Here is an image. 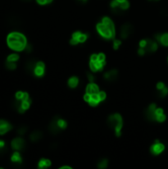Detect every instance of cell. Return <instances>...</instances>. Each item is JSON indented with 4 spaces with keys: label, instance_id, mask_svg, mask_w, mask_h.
Listing matches in <instances>:
<instances>
[{
    "label": "cell",
    "instance_id": "cell-1",
    "mask_svg": "<svg viewBox=\"0 0 168 169\" xmlns=\"http://www.w3.org/2000/svg\"><path fill=\"white\" fill-rule=\"evenodd\" d=\"M96 29L98 34L105 40H112L116 35L115 25L109 17L102 18V21L97 24Z\"/></svg>",
    "mask_w": 168,
    "mask_h": 169
},
{
    "label": "cell",
    "instance_id": "cell-2",
    "mask_svg": "<svg viewBox=\"0 0 168 169\" xmlns=\"http://www.w3.org/2000/svg\"><path fill=\"white\" fill-rule=\"evenodd\" d=\"M7 45L15 52H22L26 48L28 42H27V38L22 33L12 32L7 36Z\"/></svg>",
    "mask_w": 168,
    "mask_h": 169
},
{
    "label": "cell",
    "instance_id": "cell-3",
    "mask_svg": "<svg viewBox=\"0 0 168 169\" xmlns=\"http://www.w3.org/2000/svg\"><path fill=\"white\" fill-rule=\"evenodd\" d=\"M106 64V56L104 53H94L90 57L89 66L92 72H99Z\"/></svg>",
    "mask_w": 168,
    "mask_h": 169
},
{
    "label": "cell",
    "instance_id": "cell-4",
    "mask_svg": "<svg viewBox=\"0 0 168 169\" xmlns=\"http://www.w3.org/2000/svg\"><path fill=\"white\" fill-rule=\"evenodd\" d=\"M108 125L115 130V134L118 138L121 137L122 129H123V118L120 114H113L108 118Z\"/></svg>",
    "mask_w": 168,
    "mask_h": 169
},
{
    "label": "cell",
    "instance_id": "cell-5",
    "mask_svg": "<svg viewBox=\"0 0 168 169\" xmlns=\"http://www.w3.org/2000/svg\"><path fill=\"white\" fill-rule=\"evenodd\" d=\"M106 97H107V94L104 91H99V92H97V93H93V94L85 93L84 101L87 102L90 106L95 107L102 101H104L106 99Z\"/></svg>",
    "mask_w": 168,
    "mask_h": 169
},
{
    "label": "cell",
    "instance_id": "cell-6",
    "mask_svg": "<svg viewBox=\"0 0 168 169\" xmlns=\"http://www.w3.org/2000/svg\"><path fill=\"white\" fill-rule=\"evenodd\" d=\"M31 103H32V101H31L30 95H29V93H27L25 95V97L22 98V99H15L13 105H14V108L19 113L23 114L30 108Z\"/></svg>",
    "mask_w": 168,
    "mask_h": 169
},
{
    "label": "cell",
    "instance_id": "cell-7",
    "mask_svg": "<svg viewBox=\"0 0 168 169\" xmlns=\"http://www.w3.org/2000/svg\"><path fill=\"white\" fill-rule=\"evenodd\" d=\"M139 48H143L146 53H154L158 48V42L156 40L144 39L139 42Z\"/></svg>",
    "mask_w": 168,
    "mask_h": 169
},
{
    "label": "cell",
    "instance_id": "cell-8",
    "mask_svg": "<svg viewBox=\"0 0 168 169\" xmlns=\"http://www.w3.org/2000/svg\"><path fill=\"white\" fill-rule=\"evenodd\" d=\"M129 7V3L128 0H112L111 2V8L115 14H120L122 11L128 10Z\"/></svg>",
    "mask_w": 168,
    "mask_h": 169
},
{
    "label": "cell",
    "instance_id": "cell-9",
    "mask_svg": "<svg viewBox=\"0 0 168 169\" xmlns=\"http://www.w3.org/2000/svg\"><path fill=\"white\" fill-rule=\"evenodd\" d=\"M87 39H88V34L82 33L80 31H76V32H74L71 36V39H70V45L76 46V45H78V43H85Z\"/></svg>",
    "mask_w": 168,
    "mask_h": 169
},
{
    "label": "cell",
    "instance_id": "cell-10",
    "mask_svg": "<svg viewBox=\"0 0 168 169\" xmlns=\"http://www.w3.org/2000/svg\"><path fill=\"white\" fill-rule=\"evenodd\" d=\"M165 149V145L160 143L159 140H155V143L151 145V148H150V152H151V154H153V155H159L160 153H162V152L164 151Z\"/></svg>",
    "mask_w": 168,
    "mask_h": 169
},
{
    "label": "cell",
    "instance_id": "cell-11",
    "mask_svg": "<svg viewBox=\"0 0 168 169\" xmlns=\"http://www.w3.org/2000/svg\"><path fill=\"white\" fill-rule=\"evenodd\" d=\"M11 145H12V148L15 149V150H23L25 148V146H26V143H25V140L23 138H15L12 141H11Z\"/></svg>",
    "mask_w": 168,
    "mask_h": 169
},
{
    "label": "cell",
    "instance_id": "cell-12",
    "mask_svg": "<svg viewBox=\"0 0 168 169\" xmlns=\"http://www.w3.org/2000/svg\"><path fill=\"white\" fill-rule=\"evenodd\" d=\"M45 70H46V65L43 62H37L33 74L36 76V77H42L43 75L45 74Z\"/></svg>",
    "mask_w": 168,
    "mask_h": 169
},
{
    "label": "cell",
    "instance_id": "cell-13",
    "mask_svg": "<svg viewBox=\"0 0 168 169\" xmlns=\"http://www.w3.org/2000/svg\"><path fill=\"white\" fill-rule=\"evenodd\" d=\"M134 32V28L133 26L129 23H126L122 26L121 28V37L122 39H127L128 37H129V35Z\"/></svg>",
    "mask_w": 168,
    "mask_h": 169
},
{
    "label": "cell",
    "instance_id": "cell-14",
    "mask_svg": "<svg viewBox=\"0 0 168 169\" xmlns=\"http://www.w3.org/2000/svg\"><path fill=\"white\" fill-rule=\"evenodd\" d=\"M156 105L154 104V103H152V104H150L148 108L145 109L144 111V116L145 118L148 120V121H151V122H154V111L156 109Z\"/></svg>",
    "mask_w": 168,
    "mask_h": 169
},
{
    "label": "cell",
    "instance_id": "cell-15",
    "mask_svg": "<svg viewBox=\"0 0 168 169\" xmlns=\"http://www.w3.org/2000/svg\"><path fill=\"white\" fill-rule=\"evenodd\" d=\"M166 120V116L162 108H156L154 111V122L163 123Z\"/></svg>",
    "mask_w": 168,
    "mask_h": 169
},
{
    "label": "cell",
    "instance_id": "cell-16",
    "mask_svg": "<svg viewBox=\"0 0 168 169\" xmlns=\"http://www.w3.org/2000/svg\"><path fill=\"white\" fill-rule=\"evenodd\" d=\"M12 130V125L5 120H0V135L7 134Z\"/></svg>",
    "mask_w": 168,
    "mask_h": 169
},
{
    "label": "cell",
    "instance_id": "cell-17",
    "mask_svg": "<svg viewBox=\"0 0 168 169\" xmlns=\"http://www.w3.org/2000/svg\"><path fill=\"white\" fill-rule=\"evenodd\" d=\"M48 130H50V132L53 135H57L58 133H61V129L59 128L58 126V124H57V118L55 117L52 119V121L50 123V125H48Z\"/></svg>",
    "mask_w": 168,
    "mask_h": 169
},
{
    "label": "cell",
    "instance_id": "cell-18",
    "mask_svg": "<svg viewBox=\"0 0 168 169\" xmlns=\"http://www.w3.org/2000/svg\"><path fill=\"white\" fill-rule=\"evenodd\" d=\"M155 40L158 42L160 45L163 47H168V33H163V34H156Z\"/></svg>",
    "mask_w": 168,
    "mask_h": 169
},
{
    "label": "cell",
    "instance_id": "cell-19",
    "mask_svg": "<svg viewBox=\"0 0 168 169\" xmlns=\"http://www.w3.org/2000/svg\"><path fill=\"white\" fill-rule=\"evenodd\" d=\"M119 76V72L117 69H111L109 71H107L105 74H104V78L107 80V81H115Z\"/></svg>",
    "mask_w": 168,
    "mask_h": 169
},
{
    "label": "cell",
    "instance_id": "cell-20",
    "mask_svg": "<svg viewBox=\"0 0 168 169\" xmlns=\"http://www.w3.org/2000/svg\"><path fill=\"white\" fill-rule=\"evenodd\" d=\"M156 90L158 92V95L162 98L168 94V88L163 82H158L156 84Z\"/></svg>",
    "mask_w": 168,
    "mask_h": 169
},
{
    "label": "cell",
    "instance_id": "cell-21",
    "mask_svg": "<svg viewBox=\"0 0 168 169\" xmlns=\"http://www.w3.org/2000/svg\"><path fill=\"white\" fill-rule=\"evenodd\" d=\"M99 91H100L99 86L94 82H90L87 86H86V93L93 94V93H97V92H99Z\"/></svg>",
    "mask_w": 168,
    "mask_h": 169
},
{
    "label": "cell",
    "instance_id": "cell-22",
    "mask_svg": "<svg viewBox=\"0 0 168 169\" xmlns=\"http://www.w3.org/2000/svg\"><path fill=\"white\" fill-rule=\"evenodd\" d=\"M11 161L13 163H15V164H21V163L23 162V158H22V156H21L20 152L18 150H16L11 155Z\"/></svg>",
    "mask_w": 168,
    "mask_h": 169
},
{
    "label": "cell",
    "instance_id": "cell-23",
    "mask_svg": "<svg viewBox=\"0 0 168 169\" xmlns=\"http://www.w3.org/2000/svg\"><path fill=\"white\" fill-rule=\"evenodd\" d=\"M42 138H43V133L41 130H35V132H33L30 135V139L32 141H34V143L39 141L40 139H42Z\"/></svg>",
    "mask_w": 168,
    "mask_h": 169
},
{
    "label": "cell",
    "instance_id": "cell-24",
    "mask_svg": "<svg viewBox=\"0 0 168 169\" xmlns=\"http://www.w3.org/2000/svg\"><path fill=\"white\" fill-rule=\"evenodd\" d=\"M67 84H68V86L70 87V88H72V89L76 88V87L78 86V84H79L78 77H76V76H71V77L68 79Z\"/></svg>",
    "mask_w": 168,
    "mask_h": 169
},
{
    "label": "cell",
    "instance_id": "cell-25",
    "mask_svg": "<svg viewBox=\"0 0 168 169\" xmlns=\"http://www.w3.org/2000/svg\"><path fill=\"white\" fill-rule=\"evenodd\" d=\"M52 165V161L48 158H42L39 163H38V167L40 169H44V168H48Z\"/></svg>",
    "mask_w": 168,
    "mask_h": 169
},
{
    "label": "cell",
    "instance_id": "cell-26",
    "mask_svg": "<svg viewBox=\"0 0 168 169\" xmlns=\"http://www.w3.org/2000/svg\"><path fill=\"white\" fill-rule=\"evenodd\" d=\"M36 61L32 59V61L28 62L26 64V71L27 72H30V73H33L34 71V68H35V65H36Z\"/></svg>",
    "mask_w": 168,
    "mask_h": 169
},
{
    "label": "cell",
    "instance_id": "cell-27",
    "mask_svg": "<svg viewBox=\"0 0 168 169\" xmlns=\"http://www.w3.org/2000/svg\"><path fill=\"white\" fill-rule=\"evenodd\" d=\"M57 124H58L59 128H61L62 130H66L67 128V123H66V120H63V119L59 118V117H57Z\"/></svg>",
    "mask_w": 168,
    "mask_h": 169
},
{
    "label": "cell",
    "instance_id": "cell-28",
    "mask_svg": "<svg viewBox=\"0 0 168 169\" xmlns=\"http://www.w3.org/2000/svg\"><path fill=\"white\" fill-rule=\"evenodd\" d=\"M19 61V54L17 53H11L7 57L6 62H17Z\"/></svg>",
    "mask_w": 168,
    "mask_h": 169
},
{
    "label": "cell",
    "instance_id": "cell-29",
    "mask_svg": "<svg viewBox=\"0 0 168 169\" xmlns=\"http://www.w3.org/2000/svg\"><path fill=\"white\" fill-rule=\"evenodd\" d=\"M97 166H98V168H100V169H105V168H107V166H108V160H107L106 158L101 159V160L98 162V164H97Z\"/></svg>",
    "mask_w": 168,
    "mask_h": 169
},
{
    "label": "cell",
    "instance_id": "cell-30",
    "mask_svg": "<svg viewBox=\"0 0 168 169\" xmlns=\"http://www.w3.org/2000/svg\"><path fill=\"white\" fill-rule=\"evenodd\" d=\"M5 66H6V68L9 69V70H14V69H16V67H17V64H16V62H6V63H5Z\"/></svg>",
    "mask_w": 168,
    "mask_h": 169
},
{
    "label": "cell",
    "instance_id": "cell-31",
    "mask_svg": "<svg viewBox=\"0 0 168 169\" xmlns=\"http://www.w3.org/2000/svg\"><path fill=\"white\" fill-rule=\"evenodd\" d=\"M27 130H28V128H27V126H20L18 128V130H17V133L20 135H24L27 133Z\"/></svg>",
    "mask_w": 168,
    "mask_h": 169
},
{
    "label": "cell",
    "instance_id": "cell-32",
    "mask_svg": "<svg viewBox=\"0 0 168 169\" xmlns=\"http://www.w3.org/2000/svg\"><path fill=\"white\" fill-rule=\"evenodd\" d=\"M121 41L120 40H114L113 42V48H114V50H118L119 48H120L121 46Z\"/></svg>",
    "mask_w": 168,
    "mask_h": 169
},
{
    "label": "cell",
    "instance_id": "cell-33",
    "mask_svg": "<svg viewBox=\"0 0 168 169\" xmlns=\"http://www.w3.org/2000/svg\"><path fill=\"white\" fill-rule=\"evenodd\" d=\"M37 3H39L40 5H47V4H50L52 3L53 0H36Z\"/></svg>",
    "mask_w": 168,
    "mask_h": 169
},
{
    "label": "cell",
    "instance_id": "cell-34",
    "mask_svg": "<svg viewBox=\"0 0 168 169\" xmlns=\"http://www.w3.org/2000/svg\"><path fill=\"white\" fill-rule=\"evenodd\" d=\"M87 77H88L89 82H94V81H95V76H94V74L88 73V74H87Z\"/></svg>",
    "mask_w": 168,
    "mask_h": 169
},
{
    "label": "cell",
    "instance_id": "cell-35",
    "mask_svg": "<svg viewBox=\"0 0 168 169\" xmlns=\"http://www.w3.org/2000/svg\"><path fill=\"white\" fill-rule=\"evenodd\" d=\"M4 149H5V143L2 139H0V151H3Z\"/></svg>",
    "mask_w": 168,
    "mask_h": 169
},
{
    "label": "cell",
    "instance_id": "cell-36",
    "mask_svg": "<svg viewBox=\"0 0 168 169\" xmlns=\"http://www.w3.org/2000/svg\"><path fill=\"white\" fill-rule=\"evenodd\" d=\"M138 53L139 54V56H144V54L146 53V52L143 50V48H139V50L138 51Z\"/></svg>",
    "mask_w": 168,
    "mask_h": 169
},
{
    "label": "cell",
    "instance_id": "cell-37",
    "mask_svg": "<svg viewBox=\"0 0 168 169\" xmlns=\"http://www.w3.org/2000/svg\"><path fill=\"white\" fill-rule=\"evenodd\" d=\"M64 168H66V169H72L71 166H68V165H63V166L59 167V169H64Z\"/></svg>",
    "mask_w": 168,
    "mask_h": 169
},
{
    "label": "cell",
    "instance_id": "cell-38",
    "mask_svg": "<svg viewBox=\"0 0 168 169\" xmlns=\"http://www.w3.org/2000/svg\"><path fill=\"white\" fill-rule=\"evenodd\" d=\"M79 1H83V2H86L87 0H79Z\"/></svg>",
    "mask_w": 168,
    "mask_h": 169
},
{
    "label": "cell",
    "instance_id": "cell-39",
    "mask_svg": "<svg viewBox=\"0 0 168 169\" xmlns=\"http://www.w3.org/2000/svg\"><path fill=\"white\" fill-rule=\"evenodd\" d=\"M167 61H168V59H167Z\"/></svg>",
    "mask_w": 168,
    "mask_h": 169
}]
</instances>
